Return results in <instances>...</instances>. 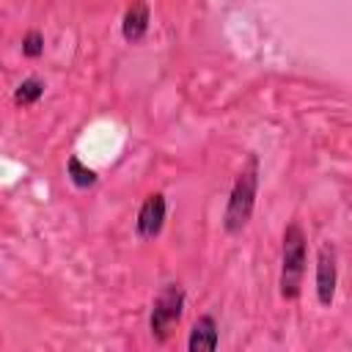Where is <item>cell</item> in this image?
<instances>
[{"label": "cell", "instance_id": "cell-6", "mask_svg": "<svg viewBox=\"0 0 352 352\" xmlns=\"http://www.w3.org/2000/svg\"><path fill=\"white\" fill-rule=\"evenodd\" d=\"M148 22H151V14H148V3L146 0H132L121 16V36L129 41V44H138L143 41V36L148 33Z\"/></svg>", "mask_w": 352, "mask_h": 352}, {"label": "cell", "instance_id": "cell-1", "mask_svg": "<svg viewBox=\"0 0 352 352\" xmlns=\"http://www.w3.org/2000/svg\"><path fill=\"white\" fill-rule=\"evenodd\" d=\"M256 192H258V157L248 154L242 170L234 179L228 201H226V212H223L226 234H242L245 231V226L253 214V206H256Z\"/></svg>", "mask_w": 352, "mask_h": 352}, {"label": "cell", "instance_id": "cell-3", "mask_svg": "<svg viewBox=\"0 0 352 352\" xmlns=\"http://www.w3.org/2000/svg\"><path fill=\"white\" fill-rule=\"evenodd\" d=\"M184 314V289L179 283H165L154 302H151V314H148V330L154 341H168L170 333L179 327Z\"/></svg>", "mask_w": 352, "mask_h": 352}, {"label": "cell", "instance_id": "cell-9", "mask_svg": "<svg viewBox=\"0 0 352 352\" xmlns=\"http://www.w3.org/2000/svg\"><path fill=\"white\" fill-rule=\"evenodd\" d=\"M41 96H44V80H38V77H25V80L14 88V102H16L19 107H30V104H36Z\"/></svg>", "mask_w": 352, "mask_h": 352}, {"label": "cell", "instance_id": "cell-2", "mask_svg": "<svg viewBox=\"0 0 352 352\" xmlns=\"http://www.w3.org/2000/svg\"><path fill=\"white\" fill-rule=\"evenodd\" d=\"M305 264H308V239L300 223H289L283 231V245H280V297L283 300H297L302 292V278H305Z\"/></svg>", "mask_w": 352, "mask_h": 352}, {"label": "cell", "instance_id": "cell-8", "mask_svg": "<svg viewBox=\"0 0 352 352\" xmlns=\"http://www.w3.org/2000/svg\"><path fill=\"white\" fill-rule=\"evenodd\" d=\"M66 176H69V182H72L77 190H88V187H94V184L99 182L96 170L88 168V165H82V160H80L77 154L69 157V162H66Z\"/></svg>", "mask_w": 352, "mask_h": 352}, {"label": "cell", "instance_id": "cell-7", "mask_svg": "<svg viewBox=\"0 0 352 352\" xmlns=\"http://www.w3.org/2000/svg\"><path fill=\"white\" fill-rule=\"evenodd\" d=\"M220 344V333H217V322L212 314H204L195 319L190 338H187V349L190 352H212Z\"/></svg>", "mask_w": 352, "mask_h": 352}, {"label": "cell", "instance_id": "cell-10", "mask_svg": "<svg viewBox=\"0 0 352 352\" xmlns=\"http://www.w3.org/2000/svg\"><path fill=\"white\" fill-rule=\"evenodd\" d=\"M22 55L25 58H38L44 55V36L38 30H28L22 36Z\"/></svg>", "mask_w": 352, "mask_h": 352}, {"label": "cell", "instance_id": "cell-5", "mask_svg": "<svg viewBox=\"0 0 352 352\" xmlns=\"http://www.w3.org/2000/svg\"><path fill=\"white\" fill-rule=\"evenodd\" d=\"M165 214H168V201L162 192H151L146 195V201L138 209V220H135V234L140 239H154L162 226H165Z\"/></svg>", "mask_w": 352, "mask_h": 352}, {"label": "cell", "instance_id": "cell-4", "mask_svg": "<svg viewBox=\"0 0 352 352\" xmlns=\"http://www.w3.org/2000/svg\"><path fill=\"white\" fill-rule=\"evenodd\" d=\"M336 286H338V253L330 242H324L316 256V300H319V305H324V308L333 305Z\"/></svg>", "mask_w": 352, "mask_h": 352}]
</instances>
